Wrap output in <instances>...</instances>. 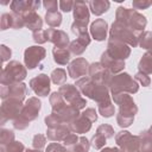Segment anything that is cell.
<instances>
[{"mask_svg":"<svg viewBox=\"0 0 152 152\" xmlns=\"http://www.w3.org/2000/svg\"><path fill=\"white\" fill-rule=\"evenodd\" d=\"M114 103L119 104V113L116 115V122L120 127H129L133 124L134 115L138 113V107L133 97L128 93L112 94Z\"/></svg>","mask_w":152,"mask_h":152,"instance_id":"1","label":"cell"},{"mask_svg":"<svg viewBox=\"0 0 152 152\" xmlns=\"http://www.w3.org/2000/svg\"><path fill=\"white\" fill-rule=\"evenodd\" d=\"M75 86L78 88L81 94L94 100L95 102H97V104L110 100L109 88L103 86V84H99V83L93 82L89 76H84V77L78 78L76 81Z\"/></svg>","mask_w":152,"mask_h":152,"instance_id":"2","label":"cell"},{"mask_svg":"<svg viewBox=\"0 0 152 152\" xmlns=\"http://www.w3.org/2000/svg\"><path fill=\"white\" fill-rule=\"evenodd\" d=\"M139 36H140V32H137L131 27H128L127 25L121 24L119 21H114L109 28L110 39L122 42L132 48H135L139 45Z\"/></svg>","mask_w":152,"mask_h":152,"instance_id":"3","label":"cell"},{"mask_svg":"<svg viewBox=\"0 0 152 152\" xmlns=\"http://www.w3.org/2000/svg\"><path fill=\"white\" fill-rule=\"evenodd\" d=\"M26 76H27L26 66H24L18 61H11L1 71L0 82L2 86L20 83Z\"/></svg>","mask_w":152,"mask_h":152,"instance_id":"4","label":"cell"},{"mask_svg":"<svg viewBox=\"0 0 152 152\" xmlns=\"http://www.w3.org/2000/svg\"><path fill=\"white\" fill-rule=\"evenodd\" d=\"M138 90H139L138 82L127 72H120L113 76V80L109 86V91L112 94H116V93L135 94Z\"/></svg>","mask_w":152,"mask_h":152,"instance_id":"5","label":"cell"},{"mask_svg":"<svg viewBox=\"0 0 152 152\" xmlns=\"http://www.w3.org/2000/svg\"><path fill=\"white\" fill-rule=\"evenodd\" d=\"M23 107H24V103L19 99L10 97L6 100H2V103L0 107V115H1L0 125H4L7 120L17 119L21 114Z\"/></svg>","mask_w":152,"mask_h":152,"instance_id":"6","label":"cell"},{"mask_svg":"<svg viewBox=\"0 0 152 152\" xmlns=\"http://www.w3.org/2000/svg\"><path fill=\"white\" fill-rule=\"evenodd\" d=\"M58 93L63 96V99L72 107H75L76 109L81 110L83 108H86L87 101L86 99H83L81 96V91L78 90V88L75 84H63L59 87Z\"/></svg>","mask_w":152,"mask_h":152,"instance_id":"7","label":"cell"},{"mask_svg":"<svg viewBox=\"0 0 152 152\" xmlns=\"http://www.w3.org/2000/svg\"><path fill=\"white\" fill-rule=\"evenodd\" d=\"M115 142L124 152L140 151V141L138 135H132L128 131H120L115 134Z\"/></svg>","mask_w":152,"mask_h":152,"instance_id":"8","label":"cell"},{"mask_svg":"<svg viewBox=\"0 0 152 152\" xmlns=\"http://www.w3.org/2000/svg\"><path fill=\"white\" fill-rule=\"evenodd\" d=\"M89 77L91 78L93 82L99 83V84H103L106 87L109 88L110 82L113 80V74L106 69L100 62L96 63H91L89 65Z\"/></svg>","mask_w":152,"mask_h":152,"instance_id":"9","label":"cell"},{"mask_svg":"<svg viewBox=\"0 0 152 152\" xmlns=\"http://www.w3.org/2000/svg\"><path fill=\"white\" fill-rule=\"evenodd\" d=\"M46 50L39 45L28 46L24 51V63L27 69H34L45 58Z\"/></svg>","mask_w":152,"mask_h":152,"instance_id":"10","label":"cell"},{"mask_svg":"<svg viewBox=\"0 0 152 152\" xmlns=\"http://www.w3.org/2000/svg\"><path fill=\"white\" fill-rule=\"evenodd\" d=\"M106 52L112 58H114V59L125 61L131 55V48L127 44L122 43V42H119V40H115V39H110L109 38L108 44H107Z\"/></svg>","mask_w":152,"mask_h":152,"instance_id":"11","label":"cell"},{"mask_svg":"<svg viewBox=\"0 0 152 152\" xmlns=\"http://www.w3.org/2000/svg\"><path fill=\"white\" fill-rule=\"evenodd\" d=\"M26 95H27V87L23 82L8 84V86H2L1 90H0V96L2 100L14 97V99H19V100L24 101Z\"/></svg>","mask_w":152,"mask_h":152,"instance_id":"12","label":"cell"},{"mask_svg":"<svg viewBox=\"0 0 152 152\" xmlns=\"http://www.w3.org/2000/svg\"><path fill=\"white\" fill-rule=\"evenodd\" d=\"M50 77L45 74H39L30 80V88L38 96H48L50 93Z\"/></svg>","mask_w":152,"mask_h":152,"instance_id":"13","label":"cell"},{"mask_svg":"<svg viewBox=\"0 0 152 152\" xmlns=\"http://www.w3.org/2000/svg\"><path fill=\"white\" fill-rule=\"evenodd\" d=\"M89 65L90 64L87 62L86 58L78 57L72 62H70V64L68 65V74L71 78L78 80L81 76L84 77L89 72Z\"/></svg>","mask_w":152,"mask_h":152,"instance_id":"14","label":"cell"},{"mask_svg":"<svg viewBox=\"0 0 152 152\" xmlns=\"http://www.w3.org/2000/svg\"><path fill=\"white\" fill-rule=\"evenodd\" d=\"M40 107H42V102L38 97H28L24 103L20 115L31 122L38 118Z\"/></svg>","mask_w":152,"mask_h":152,"instance_id":"15","label":"cell"},{"mask_svg":"<svg viewBox=\"0 0 152 152\" xmlns=\"http://www.w3.org/2000/svg\"><path fill=\"white\" fill-rule=\"evenodd\" d=\"M40 6L39 0H14L10 4L12 13L24 15L30 11H36Z\"/></svg>","mask_w":152,"mask_h":152,"instance_id":"16","label":"cell"},{"mask_svg":"<svg viewBox=\"0 0 152 152\" xmlns=\"http://www.w3.org/2000/svg\"><path fill=\"white\" fill-rule=\"evenodd\" d=\"M146 24H147V19L145 15L137 12L135 10L128 8V14H127L125 25H127L128 27H131L132 30H134L137 32H141L146 27Z\"/></svg>","mask_w":152,"mask_h":152,"instance_id":"17","label":"cell"},{"mask_svg":"<svg viewBox=\"0 0 152 152\" xmlns=\"http://www.w3.org/2000/svg\"><path fill=\"white\" fill-rule=\"evenodd\" d=\"M45 31H46L48 42H51L56 48L66 49V46L70 45L69 36L64 31L57 30V28H48Z\"/></svg>","mask_w":152,"mask_h":152,"instance_id":"18","label":"cell"},{"mask_svg":"<svg viewBox=\"0 0 152 152\" xmlns=\"http://www.w3.org/2000/svg\"><path fill=\"white\" fill-rule=\"evenodd\" d=\"M72 12H74V19H75L76 23H80V24H83V25H88L89 18H90L88 2L76 1L74 4Z\"/></svg>","mask_w":152,"mask_h":152,"instance_id":"19","label":"cell"},{"mask_svg":"<svg viewBox=\"0 0 152 152\" xmlns=\"http://www.w3.org/2000/svg\"><path fill=\"white\" fill-rule=\"evenodd\" d=\"M107 32H108V24L104 19H96L94 23L90 25V36L97 40H104L107 38Z\"/></svg>","mask_w":152,"mask_h":152,"instance_id":"20","label":"cell"},{"mask_svg":"<svg viewBox=\"0 0 152 152\" xmlns=\"http://www.w3.org/2000/svg\"><path fill=\"white\" fill-rule=\"evenodd\" d=\"M100 63L106 68L108 69L113 75L114 74H120L124 68H125V61H120V59H114L112 58L106 51L101 55V61Z\"/></svg>","mask_w":152,"mask_h":152,"instance_id":"21","label":"cell"},{"mask_svg":"<svg viewBox=\"0 0 152 152\" xmlns=\"http://www.w3.org/2000/svg\"><path fill=\"white\" fill-rule=\"evenodd\" d=\"M71 131L69 128V125L66 124H62L55 128H48L46 131V137L49 140L51 141H63L68 134H70Z\"/></svg>","mask_w":152,"mask_h":152,"instance_id":"22","label":"cell"},{"mask_svg":"<svg viewBox=\"0 0 152 152\" xmlns=\"http://www.w3.org/2000/svg\"><path fill=\"white\" fill-rule=\"evenodd\" d=\"M23 19H24L25 26L28 30H31L32 32H37V31L42 30L43 20H42V18L39 17V14L36 11H30V12L25 13L23 15Z\"/></svg>","mask_w":152,"mask_h":152,"instance_id":"23","label":"cell"},{"mask_svg":"<svg viewBox=\"0 0 152 152\" xmlns=\"http://www.w3.org/2000/svg\"><path fill=\"white\" fill-rule=\"evenodd\" d=\"M69 128L72 133H78V134H83L87 133L88 131H90L91 128V121L89 119H87L84 115H80L78 118H76L72 122L69 124Z\"/></svg>","mask_w":152,"mask_h":152,"instance_id":"24","label":"cell"},{"mask_svg":"<svg viewBox=\"0 0 152 152\" xmlns=\"http://www.w3.org/2000/svg\"><path fill=\"white\" fill-rule=\"evenodd\" d=\"M53 113H55V112H53ZM56 114L59 116V119L62 120L63 124H68V125H69L70 122H72L76 118H78V116L81 115L80 110L76 109L75 107L70 106V104H65L61 110L56 112Z\"/></svg>","mask_w":152,"mask_h":152,"instance_id":"25","label":"cell"},{"mask_svg":"<svg viewBox=\"0 0 152 152\" xmlns=\"http://www.w3.org/2000/svg\"><path fill=\"white\" fill-rule=\"evenodd\" d=\"M88 6H89V10L91 11L93 14L101 15L109 10L110 2L108 0H90L88 2Z\"/></svg>","mask_w":152,"mask_h":152,"instance_id":"26","label":"cell"},{"mask_svg":"<svg viewBox=\"0 0 152 152\" xmlns=\"http://www.w3.org/2000/svg\"><path fill=\"white\" fill-rule=\"evenodd\" d=\"M52 55H53V61L59 65H66L71 56L69 49H62V48H56V46L52 49Z\"/></svg>","mask_w":152,"mask_h":152,"instance_id":"27","label":"cell"},{"mask_svg":"<svg viewBox=\"0 0 152 152\" xmlns=\"http://www.w3.org/2000/svg\"><path fill=\"white\" fill-rule=\"evenodd\" d=\"M139 141H140V152H147L152 150V134L150 131H141L139 133Z\"/></svg>","mask_w":152,"mask_h":152,"instance_id":"28","label":"cell"},{"mask_svg":"<svg viewBox=\"0 0 152 152\" xmlns=\"http://www.w3.org/2000/svg\"><path fill=\"white\" fill-rule=\"evenodd\" d=\"M138 69L140 72H144L146 75L152 74V55L148 51L142 55V57L138 64Z\"/></svg>","mask_w":152,"mask_h":152,"instance_id":"29","label":"cell"},{"mask_svg":"<svg viewBox=\"0 0 152 152\" xmlns=\"http://www.w3.org/2000/svg\"><path fill=\"white\" fill-rule=\"evenodd\" d=\"M50 104H51V108H52V112H58L61 110L66 103H65V100L63 99V96L58 93V91H53L51 95H50Z\"/></svg>","mask_w":152,"mask_h":152,"instance_id":"30","label":"cell"},{"mask_svg":"<svg viewBox=\"0 0 152 152\" xmlns=\"http://www.w3.org/2000/svg\"><path fill=\"white\" fill-rule=\"evenodd\" d=\"M90 147V142L86 137H80V140L77 144L69 146L68 152H88Z\"/></svg>","mask_w":152,"mask_h":152,"instance_id":"31","label":"cell"},{"mask_svg":"<svg viewBox=\"0 0 152 152\" xmlns=\"http://www.w3.org/2000/svg\"><path fill=\"white\" fill-rule=\"evenodd\" d=\"M45 23L50 27H58L62 24V14L58 11L57 12H46Z\"/></svg>","mask_w":152,"mask_h":152,"instance_id":"32","label":"cell"},{"mask_svg":"<svg viewBox=\"0 0 152 152\" xmlns=\"http://www.w3.org/2000/svg\"><path fill=\"white\" fill-rule=\"evenodd\" d=\"M50 78H51L52 83H55L57 86L64 84L65 81H66V71L64 69H62V68H57L51 72Z\"/></svg>","mask_w":152,"mask_h":152,"instance_id":"33","label":"cell"},{"mask_svg":"<svg viewBox=\"0 0 152 152\" xmlns=\"http://www.w3.org/2000/svg\"><path fill=\"white\" fill-rule=\"evenodd\" d=\"M99 113L103 118H110V116H113L114 113H115V108H114L113 102L109 100V101L99 103Z\"/></svg>","mask_w":152,"mask_h":152,"instance_id":"34","label":"cell"},{"mask_svg":"<svg viewBox=\"0 0 152 152\" xmlns=\"http://www.w3.org/2000/svg\"><path fill=\"white\" fill-rule=\"evenodd\" d=\"M139 46L146 50L152 49V32L151 31H144L140 32L139 36Z\"/></svg>","mask_w":152,"mask_h":152,"instance_id":"35","label":"cell"},{"mask_svg":"<svg viewBox=\"0 0 152 152\" xmlns=\"http://www.w3.org/2000/svg\"><path fill=\"white\" fill-rule=\"evenodd\" d=\"M87 49V45L84 43H82L81 40H78L77 38L72 42H70V45H69V51L70 53L75 55V56H80L82 55Z\"/></svg>","mask_w":152,"mask_h":152,"instance_id":"36","label":"cell"},{"mask_svg":"<svg viewBox=\"0 0 152 152\" xmlns=\"http://www.w3.org/2000/svg\"><path fill=\"white\" fill-rule=\"evenodd\" d=\"M12 141H14L13 131L7 129V128H1V131H0V144H1V146H7Z\"/></svg>","mask_w":152,"mask_h":152,"instance_id":"37","label":"cell"},{"mask_svg":"<svg viewBox=\"0 0 152 152\" xmlns=\"http://www.w3.org/2000/svg\"><path fill=\"white\" fill-rule=\"evenodd\" d=\"M62 124L63 122L59 119V116L56 113H53V112L45 118V125H46L48 128H55V127H57V126H59Z\"/></svg>","mask_w":152,"mask_h":152,"instance_id":"38","label":"cell"},{"mask_svg":"<svg viewBox=\"0 0 152 152\" xmlns=\"http://www.w3.org/2000/svg\"><path fill=\"white\" fill-rule=\"evenodd\" d=\"M96 133L103 135L106 139H109V138L114 137V128L110 125H108V124H102V125H100L97 127Z\"/></svg>","mask_w":152,"mask_h":152,"instance_id":"39","label":"cell"},{"mask_svg":"<svg viewBox=\"0 0 152 152\" xmlns=\"http://www.w3.org/2000/svg\"><path fill=\"white\" fill-rule=\"evenodd\" d=\"M106 138L99 133H95V135L91 138L90 140V145L95 148V150H102L104 147V144H106Z\"/></svg>","mask_w":152,"mask_h":152,"instance_id":"40","label":"cell"},{"mask_svg":"<svg viewBox=\"0 0 152 152\" xmlns=\"http://www.w3.org/2000/svg\"><path fill=\"white\" fill-rule=\"evenodd\" d=\"M0 27L1 30H7L10 27L13 28V14L12 13H4L1 15V20H0Z\"/></svg>","mask_w":152,"mask_h":152,"instance_id":"41","label":"cell"},{"mask_svg":"<svg viewBox=\"0 0 152 152\" xmlns=\"http://www.w3.org/2000/svg\"><path fill=\"white\" fill-rule=\"evenodd\" d=\"M45 142H46V137L43 134H39V133L36 134L32 139V146L36 150H42L45 146Z\"/></svg>","mask_w":152,"mask_h":152,"instance_id":"42","label":"cell"},{"mask_svg":"<svg viewBox=\"0 0 152 152\" xmlns=\"http://www.w3.org/2000/svg\"><path fill=\"white\" fill-rule=\"evenodd\" d=\"M6 152H24L25 151V146L23 142L20 141H12L11 144H8L7 146H4Z\"/></svg>","mask_w":152,"mask_h":152,"instance_id":"43","label":"cell"},{"mask_svg":"<svg viewBox=\"0 0 152 152\" xmlns=\"http://www.w3.org/2000/svg\"><path fill=\"white\" fill-rule=\"evenodd\" d=\"M28 125H30V121L26 120L25 118H23L21 115H19L17 119L13 120V127H14L15 129H19V131H23V129L27 128Z\"/></svg>","mask_w":152,"mask_h":152,"instance_id":"44","label":"cell"},{"mask_svg":"<svg viewBox=\"0 0 152 152\" xmlns=\"http://www.w3.org/2000/svg\"><path fill=\"white\" fill-rule=\"evenodd\" d=\"M32 38H33V40H34L37 44H44V43L48 42L46 31L40 30V31H37V32H33V33H32Z\"/></svg>","mask_w":152,"mask_h":152,"instance_id":"45","label":"cell"},{"mask_svg":"<svg viewBox=\"0 0 152 152\" xmlns=\"http://www.w3.org/2000/svg\"><path fill=\"white\" fill-rule=\"evenodd\" d=\"M134 80H135L137 82H139L142 87H147V86H150V83H151V78H150L146 74L140 72V71H138V72L135 74Z\"/></svg>","mask_w":152,"mask_h":152,"instance_id":"46","label":"cell"},{"mask_svg":"<svg viewBox=\"0 0 152 152\" xmlns=\"http://www.w3.org/2000/svg\"><path fill=\"white\" fill-rule=\"evenodd\" d=\"M45 152H68L64 145H61L59 142H51L48 145Z\"/></svg>","mask_w":152,"mask_h":152,"instance_id":"47","label":"cell"},{"mask_svg":"<svg viewBox=\"0 0 152 152\" xmlns=\"http://www.w3.org/2000/svg\"><path fill=\"white\" fill-rule=\"evenodd\" d=\"M71 31H72V33H75L76 36H80V34H82V33H84V32H88L87 25H83V24H80V23H76V21H74V23L71 24Z\"/></svg>","mask_w":152,"mask_h":152,"instance_id":"48","label":"cell"},{"mask_svg":"<svg viewBox=\"0 0 152 152\" xmlns=\"http://www.w3.org/2000/svg\"><path fill=\"white\" fill-rule=\"evenodd\" d=\"M133 8L135 10H146L152 5L151 0H133Z\"/></svg>","mask_w":152,"mask_h":152,"instance_id":"49","label":"cell"},{"mask_svg":"<svg viewBox=\"0 0 152 152\" xmlns=\"http://www.w3.org/2000/svg\"><path fill=\"white\" fill-rule=\"evenodd\" d=\"M43 6L46 12H57V7L59 6V4L56 0H45L43 2Z\"/></svg>","mask_w":152,"mask_h":152,"instance_id":"50","label":"cell"},{"mask_svg":"<svg viewBox=\"0 0 152 152\" xmlns=\"http://www.w3.org/2000/svg\"><path fill=\"white\" fill-rule=\"evenodd\" d=\"M78 140H80V138L77 137V134L70 133V134H68L66 138L63 140V144H64V146H68V147H69V146H72V145L77 144Z\"/></svg>","mask_w":152,"mask_h":152,"instance_id":"51","label":"cell"},{"mask_svg":"<svg viewBox=\"0 0 152 152\" xmlns=\"http://www.w3.org/2000/svg\"><path fill=\"white\" fill-rule=\"evenodd\" d=\"M12 14H13V28H15V30L23 28L25 26L23 15H19V14H15V13H12Z\"/></svg>","mask_w":152,"mask_h":152,"instance_id":"52","label":"cell"},{"mask_svg":"<svg viewBox=\"0 0 152 152\" xmlns=\"http://www.w3.org/2000/svg\"><path fill=\"white\" fill-rule=\"evenodd\" d=\"M81 114L84 115L87 119H89L91 122H94V121L97 120V114H96V110L94 108H86Z\"/></svg>","mask_w":152,"mask_h":152,"instance_id":"53","label":"cell"},{"mask_svg":"<svg viewBox=\"0 0 152 152\" xmlns=\"http://www.w3.org/2000/svg\"><path fill=\"white\" fill-rule=\"evenodd\" d=\"M0 53H1V62H6V61H8V59L11 58V56H12V51H11V49L7 48V46L4 45V44L0 46Z\"/></svg>","mask_w":152,"mask_h":152,"instance_id":"54","label":"cell"},{"mask_svg":"<svg viewBox=\"0 0 152 152\" xmlns=\"http://www.w3.org/2000/svg\"><path fill=\"white\" fill-rule=\"evenodd\" d=\"M59 4V8L63 11V12H70L72 8H74V1L71 0H62L58 2Z\"/></svg>","mask_w":152,"mask_h":152,"instance_id":"55","label":"cell"},{"mask_svg":"<svg viewBox=\"0 0 152 152\" xmlns=\"http://www.w3.org/2000/svg\"><path fill=\"white\" fill-rule=\"evenodd\" d=\"M101 152H114V147H104L101 150Z\"/></svg>","mask_w":152,"mask_h":152,"instance_id":"56","label":"cell"},{"mask_svg":"<svg viewBox=\"0 0 152 152\" xmlns=\"http://www.w3.org/2000/svg\"><path fill=\"white\" fill-rule=\"evenodd\" d=\"M25 152H43L42 150H36V148H27Z\"/></svg>","mask_w":152,"mask_h":152,"instance_id":"57","label":"cell"},{"mask_svg":"<svg viewBox=\"0 0 152 152\" xmlns=\"http://www.w3.org/2000/svg\"><path fill=\"white\" fill-rule=\"evenodd\" d=\"M148 131H150V133H151V134H152V126H151V128H150V129H148Z\"/></svg>","mask_w":152,"mask_h":152,"instance_id":"58","label":"cell"}]
</instances>
